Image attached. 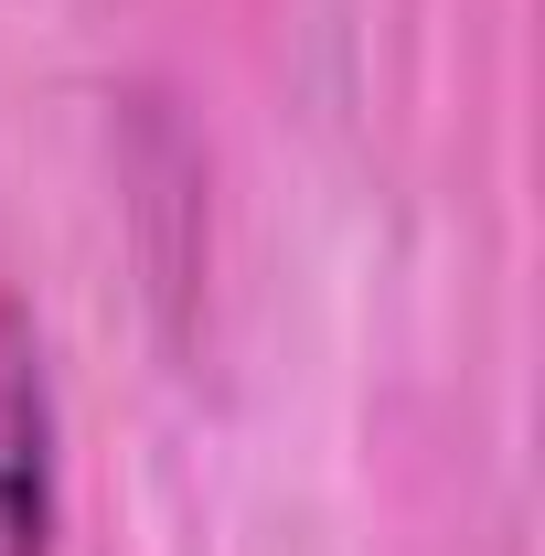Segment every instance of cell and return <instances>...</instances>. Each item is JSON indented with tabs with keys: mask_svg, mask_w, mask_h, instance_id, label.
Segmentation results:
<instances>
[{
	"mask_svg": "<svg viewBox=\"0 0 545 556\" xmlns=\"http://www.w3.org/2000/svg\"><path fill=\"white\" fill-rule=\"evenodd\" d=\"M65 535V417L33 311L0 289V556H54Z\"/></svg>",
	"mask_w": 545,
	"mask_h": 556,
	"instance_id": "cell-1",
	"label": "cell"
}]
</instances>
